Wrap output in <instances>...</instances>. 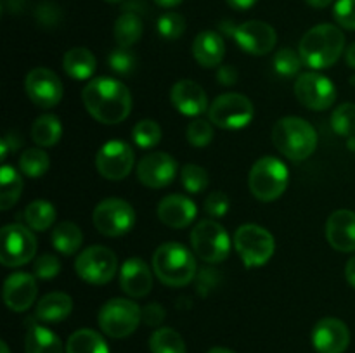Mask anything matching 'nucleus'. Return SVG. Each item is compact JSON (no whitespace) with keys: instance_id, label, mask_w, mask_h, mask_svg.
<instances>
[{"instance_id":"13","label":"nucleus","mask_w":355,"mask_h":353,"mask_svg":"<svg viewBox=\"0 0 355 353\" xmlns=\"http://www.w3.org/2000/svg\"><path fill=\"white\" fill-rule=\"evenodd\" d=\"M295 96L312 111H324L336 100V89L333 82L319 73H304L295 82Z\"/></svg>"},{"instance_id":"20","label":"nucleus","mask_w":355,"mask_h":353,"mask_svg":"<svg viewBox=\"0 0 355 353\" xmlns=\"http://www.w3.org/2000/svg\"><path fill=\"white\" fill-rule=\"evenodd\" d=\"M120 287L132 298H144L153 289V273L142 258H128L120 269Z\"/></svg>"},{"instance_id":"19","label":"nucleus","mask_w":355,"mask_h":353,"mask_svg":"<svg viewBox=\"0 0 355 353\" xmlns=\"http://www.w3.org/2000/svg\"><path fill=\"white\" fill-rule=\"evenodd\" d=\"M37 280L31 273H10L3 282V301L12 311H24L37 300Z\"/></svg>"},{"instance_id":"4","label":"nucleus","mask_w":355,"mask_h":353,"mask_svg":"<svg viewBox=\"0 0 355 353\" xmlns=\"http://www.w3.org/2000/svg\"><path fill=\"white\" fill-rule=\"evenodd\" d=\"M153 269L163 284L170 287H182L196 275V260L186 246L179 242H165L155 251Z\"/></svg>"},{"instance_id":"34","label":"nucleus","mask_w":355,"mask_h":353,"mask_svg":"<svg viewBox=\"0 0 355 353\" xmlns=\"http://www.w3.org/2000/svg\"><path fill=\"white\" fill-rule=\"evenodd\" d=\"M149 348L153 353H186V343L175 329L162 327L153 332Z\"/></svg>"},{"instance_id":"46","label":"nucleus","mask_w":355,"mask_h":353,"mask_svg":"<svg viewBox=\"0 0 355 353\" xmlns=\"http://www.w3.org/2000/svg\"><path fill=\"white\" fill-rule=\"evenodd\" d=\"M37 21L40 26H45V28H52V26H58L59 21H61L62 17V12L61 9H59L55 3L52 2H44L38 6L37 9Z\"/></svg>"},{"instance_id":"21","label":"nucleus","mask_w":355,"mask_h":353,"mask_svg":"<svg viewBox=\"0 0 355 353\" xmlns=\"http://www.w3.org/2000/svg\"><path fill=\"white\" fill-rule=\"evenodd\" d=\"M326 239L336 251H355V211L338 210L326 221Z\"/></svg>"},{"instance_id":"49","label":"nucleus","mask_w":355,"mask_h":353,"mask_svg":"<svg viewBox=\"0 0 355 353\" xmlns=\"http://www.w3.org/2000/svg\"><path fill=\"white\" fill-rule=\"evenodd\" d=\"M257 2H259V0H227L229 6L236 10H246L250 9V7L255 6Z\"/></svg>"},{"instance_id":"2","label":"nucleus","mask_w":355,"mask_h":353,"mask_svg":"<svg viewBox=\"0 0 355 353\" xmlns=\"http://www.w3.org/2000/svg\"><path fill=\"white\" fill-rule=\"evenodd\" d=\"M345 51V35L335 24H318L302 37L298 54L305 66L326 69L335 64Z\"/></svg>"},{"instance_id":"17","label":"nucleus","mask_w":355,"mask_h":353,"mask_svg":"<svg viewBox=\"0 0 355 353\" xmlns=\"http://www.w3.org/2000/svg\"><path fill=\"white\" fill-rule=\"evenodd\" d=\"M177 161L162 151L144 156L137 165V179L142 185L151 189H163L170 185L177 175Z\"/></svg>"},{"instance_id":"54","label":"nucleus","mask_w":355,"mask_h":353,"mask_svg":"<svg viewBox=\"0 0 355 353\" xmlns=\"http://www.w3.org/2000/svg\"><path fill=\"white\" fill-rule=\"evenodd\" d=\"M208 353H234V352H231L229 348H220V346H217V348H211Z\"/></svg>"},{"instance_id":"50","label":"nucleus","mask_w":355,"mask_h":353,"mask_svg":"<svg viewBox=\"0 0 355 353\" xmlns=\"http://www.w3.org/2000/svg\"><path fill=\"white\" fill-rule=\"evenodd\" d=\"M345 277H347V280H349L350 286H352L354 289H355V256H352V258H350L349 262H347Z\"/></svg>"},{"instance_id":"32","label":"nucleus","mask_w":355,"mask_h":353,"mask_svg":"<svg viewBox=\"0 0 355 353\" xmlns=\"http://www.w3.org/2000/svg\"><path fill=\"white\" fill-rule=\"evenodd\" d=\"M62 135L61 121L54 114H42L35 120L31 127V138L40 147H52L59 142Z\"/></svg>"},{"instance_id":"38","label":"nucleus","mask_w":355,"mask_h":353,"mask_svg":"<svg viewBox=\"0 0 355 353\" xmlns=\"http://www.w3.org/2000/svg\"><path fill=\"white\" fill-rule=\"evenodd\" d=\"M180 180H182L184 189L193 194L203 192L208 187V183H210L207 170L194 165V163H187V165L182 166V170H180Z\"/></svg>"},{"instance_id":"29","label":"nucleus","mask_w":355,"mask_h":353,"mask_svg":"<svg viewBox=\"0 0 355 353\" xmlns=\"http://www.w3.org/2000/svg\"><path fill=\"white\" fill-rule=\"evenodd\" d=\"M23 192V176L16 168L3 165L0 170V210L7 211L17 203Z\"/></svg>"},{"instance_id":"1","label":"nucleus","mask_w":355,"mask_h":353,"mask_svg":"<svg viewBox=\"0 0 355 353\" xmlns=\"http://www.w3.org/2000/svg\"><path fill=\"white\" fill-rule=\"evenodd\" d=\"M82 100L90 116L104 125L121 123L132 111L130 90L107 76L90 80L83 89Z\"/></svg>"},{"instance_id":"5","label":"nucleus","mask_w":355,"mask_h":353,"mask_svg":"<svg viewBox=\"0 0 355 353\" xmlns=\"http://www.w3.org/2000/svg\"><path fill=\"white\" fill-rule=\"evenodd\" d=\"M290 182V173L286 165L274 156H263L253 163L248 175V185L253 196L263 203L283 196Z\"/></svg>"},{"instance_id":"24","label":"nucleus","mask_w":355,"mask_h":353,"mask_svg":"<svg viewBox=\"0 0 355 353\" xmlns=\"http://www.w3.org/2000/svg\"><path fill=\"white\" fill-rule=\"evenodd\" d=\"M225 54L224 38L217 31H201L193 42V55L203 68H215L222 62Z\"/></svg>"},{"instance_id":"23","label":"nucleus","mask_w":355,"mask_h":353,"mask_svg":"<svg viewBox=\"0 0 355 353\" xmlns=\"http://www.w3.org/2000/svg\"><path fill=\"white\" fill-rule=\"evenodd\" d=\"M170 99L175 109L186 116H198L208 109V99L203 87L193 80H180L172 87Z\"/></svg>"},{"instance_id":"28","label":"nucleus","mask_w":355,"mask_h":353,"mask_svg":"<svg viewBox=\"0 0 355 353\" xmlns=\"http://www.w3.org/2000/svg\"><path fill=\"white\" fill-rule=\"evenodd\" d=\"M83 234L80 227L73 221H61L52 230V246L62 255H75L82 248Z\"/></svg>"},{"instance_id":"3","label":"nucleus","mask_w":355,"mask_h":353,"mask_svg":"<svg viewBox=\"0 0 355 353\" xmlns=\"http://www.w3.org/2000/svg\"><path fill=\"white\" fill-rule=\"evenodd\" d=\"M272 142L277 151L291 161H304L318 147V134L309 121L298 116L281 118L272 127Z\"/></svg>"},{"instance_id":"36","label":"nucleus","mask_w":355,"mask_h":353,"mask_svg":"<svg viewBox=\"0 0 355 353\" xmlns=\"http://www.w3.org/2000/svg\"><path fill=\"white\" fill-rule=\"evenodd\" d=\"M132 138L142 149H151L162 141V128L155 120H142L135 123L132 130Z\"/></svg>"},{"instance_id":"27","label":"nucleus","mask_w":355,"mask_h":353,"mask_svg":"<svg viewBox=\"0 0 355 353\" xmlns=\"http://www.w3.org/2000/svg\"><path fill=\"white\" fill-rule=\"evenodd\" d=\"M26 353H62V343L51 329L31 322L24 338Z\"/></svg>"},{"instance_id":"44","label":"nucleus","mask_w":355,"mask_h":353,"mask_svg":"<svg viewBox=\"0 0 355 353\" xmlns=\"http://www.w3.org/2000/svg\"><path fill=\"white\" fill-rule=\"evenodd\" d=\"M335 21L345 30H355V0H338L333 7Z\"/></svg>"},{"instance_id":"33","label":"nucleus","mask_w":355,"mask_h":353,"mask_svg":"<svg viewBox=\"0 0 355 353\" xmlns=\"http://www.w3.org/2000/svg\"><path fill=\"white\" fill-rule=\"evenodd\" d=\"M55 217H58V211L52 206V203L45 199H37L24 208V221L31 230H47L55 221Z\"/></svg>"},{"instance_id":"9","label":"nucleus","mask_w":355,"mask_h":353,"mask_svg":"<svg viewBox=\"0 0 355 353\" xmlns=\"http://www.w3.org/2000/svg\"><path fill=\"white\" fill-rule=\"evenodd\" d=\"M94 227L107 237H120L135 225V210L125 199L107 197L101 201L92 213Z\"/></svg>"},{"instance_id":"10","label":"nucleus","mask_w":355,"mask_h":353,"mask_svg":"<svg viewBox=\"0 0 355 353\" xmlns=\"http://www.w3.org/2000/svg\"><path fill=\"white\" fill-rule=\"evenodd\" d=\"M211 123L224 130H238L246 127L253 118V104L243 93H222L208 107Z\"/></svg>"},{"instance_id":"26","label":"nucleus","mask_w":355,"mask_h":353,"mask_svg":"<svg viewBox=\"0 0 355 353\" xmlns=\"http://www.w3.org/2000/svg\"><path fill=\"white\" fill-rule=\"evenodd\" d=\"M73 301L71 296L66 293H49L37 303V315L38 320L44 322H61L71 314Z\"/></svg>"},{"instance_id":"8","label":"nucleus","mask_w":355,"mask_h":353,"mask_svg":"<svg viewBox=\"0 0 355 353\" xmlns=\"http://www.w3.org/2000/svg\"><path fill=\"white\" fill-rule=\"evenodd\" d=\"M142 318V310L137 303L125 298H113L99 310L97 320L104 334L111 338H127L137 329Z\"/></svg>"},{"instance_id":"15","label":"nucleus","mask_w":355,"mask_h":353,"mask_svg":"<svg viewBox=\"0 0 355 353\" xmlns=\"http://www.w3.org/2000/svg\"><path fill=\"white\" fill-rule=\"evenodd\" d=\"M134 163V149L121 141L106 142L96 156L97 172L107 180H123L132 172Z\"/></svg>"},{"instance_id":"37","label":"nucleus","mask_w":355,"mask_h":353,"mask_svg":"<svg viewBox=\"0 0 355 353\" xmlns=\"http://www.w3.org/2000/svg\"><path fill=\"white\" fill-rule=\"evenodd\" d=\"M331 127L342 137L355 135V104L345 102L336 107L331 114Z\"/></svg>"},{"instance_id":"30","label":"nucleus","mask_w":355,"mask_h":353,"mask_svg":"<svg viewBox=\"0 0 355 353\" xmlns=\"http://www.w3.org/2000/svg\"><path fill=\"white\" fill-rule=\"evenodd\" d=\"M66 353H110L106 341L92 329H78L69 336Z\"/></svg>"},{"instance_id":"40","label":"nucleus","mask_w":355,"mask_h":353,"mask_svg":"<svg viewBox=\"0 0 355 353\" xmlns=\"http://www.w3.org/2000/svg\"><path fill=\"white\" fill-rule=\"evenodd\" d=\"M107 66L118 75H130L137 68V55L130 48H116L107 55Z\"/></svg>"},{"instance_id":"55","label":"nucleus","mask_w":355,"mask_h":353,"mask_svg":"<svg viewBox=\"0 0 355 353\" xmlns=\"http://www.w3.org/2000/svg\"><path fill=\"white\" fill-rule=\"evenodd\" d=\"M0 352H2V353H10L9 348H7V343L6 341L0 343Z\"/></svg>"},{"instance_id":"39","label":"nucleus","mask_w":355,"mask_h":353,"mask_svg":"<svg viewBox=\"0 0 355 353\" xmlns=\"http://www.w3.org/2000/svg\"><path fill=\"white\" fill-rule=\"evenodd\" d=\"M302 64H304V61H302L300 54H297L293 48H281L274 55V71L283 78H291V76L297 75L302 69Z\"/></svg>"},{"instance_id":"7","label":"nucleus","mask_w":355,"mask_h":353,"mask_svg":"<svg viewBox=\"0 0 355 353\" xmlns=\"http://www.w3.org/2000/svg\"><path fill=\"white\" fill-rule=\"evenodd\" d=\"M194 255L207 263H220L231 253L227 230L215 220H201L191 232Z\"/></svg>"},{"instance_id":"18","label":"nucleus","mask_w":355,"mask_h":353,"mask_svg":"<svg viewBox=\"0 0 355 353\" xmlns=\"http://www.w3.org/2000/svg\"><path fill=\"white\" fill-rule=\"evenodd\" d=\"M312 345L318 353H343L350 345L349 327L340 318H321L312 331Z\"/></svg>"},{"instance_id":"16","label":"nucleus","mask_w":355,"mask_h":353,"mask_svg":"<svg viewBox=\"0 0 355 353\" xmlns=\"http://www.w3.org/2000/svg\"><path fill=\"white\" fill-rule=\"evenodd\" d=\"M232 38L245 52L252 55H266L277 42L276 30L269 23L252 19L234 28Z\"/></svg>"},{"instance_id":"14","label":"nucleus","mask_w":355,"mask_h":353,"mask_svg":"<svg viewBox=\"0 0 355 353\" xmlns=\"http://www.w3.org/2000/svg\"><path fill=\"white\" fill-rule=\"evenodd\" d=\"M24 90L35 106L51 109L62 99V83L54 71L47 68H33L24 78Z\"/></svg>"},{"instance_id":"42","label":"nucleus","mask_w":355,"mask_h":353,"mask_svg":"<svg viewBox=\"0 0 355 353\" xmlns=\"http://www.w3.org/2000/svg\"><path fill=\"white\" fill-rule=\"evenodd\" d=\"M214 138V127L207 120H193L187 127V141L194 147H205Z\"/></svg>"},{"instance_id":"25","label":"nucleus","mask_w":355,"mask_h":353,"mask_svg":"<svg viewBox=\"0 0 355 353\" xmlns=\"http://www.w3.org/2000/svg\"><path fill=\"white\" fill-rule=\"evenodd\" d=\"M62 68L73 80H89L96 73V55L85 47L69 48L62 59Z\"/></svg>"},{"instance_id":"41","label":"nucleus","mask_w":355,"mask_h":353,"mask_svg":"<svg viewBox=\"0 0 355 353\" xmlns=\"http://www.w3.org/2000/svg\"><path fill=\"white\" fill-rule=\"evenodd\" d=\"M158 31L166 40H177L186 31V19L182 14L177 12L163 14L158 19Z\"/></svg>"},{"instance_id":"47","label":"nucleus","mask_w":355,"mask_h":353,"mask_svg":"<svg viewBox=\"0 0 355 353\" xmlns=\"http://www.w3.org/2000/svg\"><path fill=\"white\" fill-rule=\"evenodd\" d=\"M163 317H165V311H163V308L156 303L148 305V307L142 310V318H144L146 324L149 325H158L159 322L163 320Z\"/></svg>"},{"instance_id":"56","label":"nucleus","mask_w":355,"mask_h":353,"mask_svg":"<svg viewBox=\"0 0 355 353\" xmlns=\"http://www.w3.org/2000/svg\"><path fill=\"white\" fill-rule=\"evenodd\" d=\"M104 2H110V3H118V2H121V0H104Z\"/></svg>"},{"instance_id":"11","label":"nucleus","mask_w":355,"mask_h":353,"mask_svg":"<svg viewBox=\"0 0 355 353\" xmlns=\"http://www.w3.org/2000/svg\"><path fill=\"white\" fill-rule=\"evenodd\" d=\"M118 269L116 255L106 246H89L75 260V270L82 280L96 286L107 284Z\"/></svg>"},{"instance_id":"31","label":"nucleus","mask_w":355,"mask_h":353,"mask_svg":"<svg viewBox=\"0 0 355 353\" xmlns=\"http://www.w3.org/2000/svg\"><path fill=\"white\" fill-rule=\"evenodd\" d=\"M142 37V19L137 12H127L121 14L114 23V40L120 47L130 48L132 45L137 44Z\"/></svg>"},{"instance_id":"22","label":"nucleus","mask_w":355,"mask_h":353,"mask_svg":"<svg viewBox=\"0 0 355 353\" xmlns=\"http://www.w3.org/2000/svg\"><path fill=\"white\" fill-rule=\"evenodd\" d=\"M196 204L182 194H170L158 204V218L162 224L172 228H184L196 218Z\"/></svg>"},{"instance_id":"53","label":"nucleus","mask_w":355,"mask_h":353,"mask_svg":"<svg viewBox=\"0 0 355 353\" xmlns=\"http://www.w3.org/2000/svg\"><path fill=\"white\" fill-rule=\"evenodd\" d=\"M155 3H158L159 7H177L179 3H182V0H155Z\"/></svg>"},{"instance_id":"35","label":"nucleus","mask_w":355,"mask_h":353,"mask_svg":"<svg viewBox=\"0 0 355 353\" xmlns=\"http://www.w3.org/2000/svg\"><path fill=\"white\" fill-rule=\"evenodd\" d=\"M49 165H51V159H49L47 152L40 147L26 149L19 158L21 172L30 179H40L42 175H45Z\"/></svg>"},{"instance_id":"12","label":"nucleus","mask_w":355,"mask_h":353,"mask_svg":"<svg viewBox=\"0 0 355 353\" xmlns=\"http://www.w3.org/2000/svg\"><path fill=\"white\" fill-rule=\"evenodd\" d=\"M37 237L21 224H10L0 230V262L3 266H21L35 258Z\"/></svg>"},{"instance_id":"51","label":"nucleus","mask_w":355,"mask_h":353,"mask_svg":"<svg viewBox=\"0 0 355 353\" xmlns=\"http://www.w3.org/2000/svg\"><path fill=\"white\" fill-rule=\"evenodd\" d=\"M345 61H347V64L350 66V68L355 69V44H352L349 48H347Z\"/></svg>"},{"instance_id":"48","label":"nucleus","mask_w":355,"mask_h":353,"mask_svg":"<svg viewBox=\"0 0 355 353\" xmlns=\"http://www.w3.org/2000/svg\"><path fill=\"white\" fill-rule=\"evenodd\" d=\"M217 78L220 85H234L238 82V71L231 64L220 66L217 71Z\"/></svg>"},{"instance_id":"6","label":"nucleus","mask_w":355,"mask_h":353,"mask_svg":"<svg viewBox=\"0 0 355 353\" xmlns=\"http://www.w3.org/2000/svg\"><path fill=\"white\" fill-rule=\"evenodd\" d=\"M234 246L246 266H262L272 258L276 242L267 228L255 224H245L236 230Z\"/></svg>"},{"instance_id":"45","label":"nucleus","mask_w":355,"mask_h":353,"mask_svg":"<svg viewBox=\"0 0 355 353\" xmlns=\"http://www.w3.org/2000/svg\"><path fill=\"white\" fill-rule=\"evenodd\" d=\"M205 211H207L211 218L224 217L229 211L227 194L222 192V190H214V192L208 194L207 201H205Z\"/></svg>"},{"instance_id":"43","label":"nucleus","mask_w":355,"mask_h":353,"mask_svg":"<svg viewBox=\"0 0 355 353\" xmlns=\"http://www.w3.org/2000/svg\"><path fill=\"white\" fill-rule=\"evenodd\" d=\"M61 272V263L54 255H40L33 263V273L38 279H54Z\"/></svg>"},{"instance_id":"52","label":"nucleus","mask_w":355,"mask_h":353,"mask_svg":"<svg viewBox=\"0 0 355 353\" xmlns=\"http://www.w3.org/2000/svg\"><path fill=\"white\" fill-rule=\"evenodd\" d=\"M305 2L311 7H315V9H324V7H328L333 0H305Z\"/></svg>"}]
</instances>
